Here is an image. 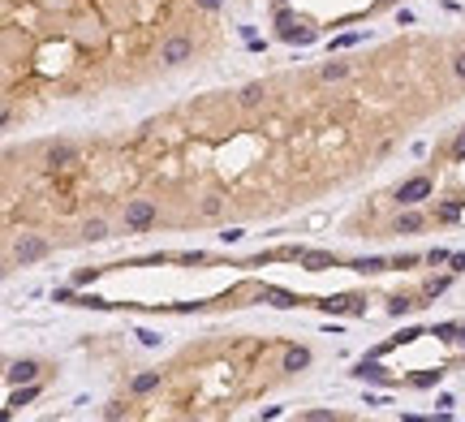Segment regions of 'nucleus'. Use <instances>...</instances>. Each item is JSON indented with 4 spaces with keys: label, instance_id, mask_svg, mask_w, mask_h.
Masks as SVG:
<instances>
[{
    "label": "nucleus",
    "instance_id": "1",
    "mask_svg": "<svg viewBox=\"0 0 465 422\" xmlns=\"http://www.w3.org/2000/svg\"><path fill=\"white\" fill-rule=\"evenodd\" d=\"M47 255H52V241L39 237V233H22V237L13 241V263H17V267H31V263L47 259Z\"/></svg>",
    "mask_w": 465,
    "mask_h": 422
},
{
    "label": "nucleus",
    "instance_id": "2",
    "mask_svg": "<svg viewBox=\"0 0 465 422\" xmlns=\"http://www.w3.org/2000/svg\"><path fill=\"white\" fill-rule=\"evenodd\" d=\"M121 225H125V233H147L155 225V203L151 198H129L121 211Z\"/></svg>",
    "mask_w": 465,
    "mask_h": 422
},
{
    "label": "nucleus",
    "instance_id": "3",
    "mask_svg": "<svg viewBox=\"0 0 465 422\" xmlns=\"http://www.w3.org/2000/svg\"><path fill=\"white\" fill-rule=\"evenodd\" d=\"M431 177H427V172H418V177H409V181H401L397 186V203L401 207H418V203H427V198H431Z\"/></svg>",
    "mask_w": 465,
    "mask_h": 422
},
{
    "label": "nucleus",
    "instance_id": "4",
    "mask_svg": "<svg viewBox=\"0 0 465 422\" xmlns=\"http://www.w3.org/2000/svg\"><path fill=\"white\" fill-rule=\"evenodd\" d=\"M190 56H194V39H186V35H172V39H164V47H160V61H164L168 69L186 65Z\"/></svg>",
    "mask_w": 465,
    "mask_h": 422
},
{
    "label": "nucleus",
    "instance_id": "5",
    "mask_svg": "<svg viewBox=\"0 0 465 422\" xmlns=\"http://www.w3.org/2000/svg\"><path fill=\"white\" fill-rule=\"evenodd\" d=\"M39 379V362L35 358H17V362H9V370H5V384H35Z\"/></svg>",
    "mask_w": 465,
    "mask_h": 422
},
{
    "label": "nucleus",
    "instance_id": "6",
    "mask_svg": "<svg viewBox=\"0 0 465 422\" xmlns=\"http://www.w3.org/2000/svg\"><path fill=\"white\" fill-rule=\"evenodd\" d=\"M43 160H47V168H69V164L78 160V146H73V142H52Z\"/></svg>",
    "mask_w": 465,
    "mask_h": 422
},
{
    "label": "nucleus",
    "instance_id": "7",
    "mask_svg": "<svg viewBox=\"0 0 465 422\" xmlns=\"http://www.w3.org/2000/svg\"><path fill=\"white\" fill-rule=\"evenodd\" d=\"M427 225V216L422 211H413V207H405L401 216H397V225H392V233H418Z\"/></svg>",
    "mask_w": 465,
    "mask_h": 422
},
{
    "label": "nucleus",
    "instance_id": "8",
    "mask_svg": "<svg viewBox=\"0 0 465 422\" xmlns=\"http://www.w3.org/2000/svg\"><path fill=\"white\" fill-rule=\"evenodd\" d=\"M35 396H39V384H17V388L9 392V414H17L22 405H31Z\"/></svg>",
    "mask_w": 465,
    "mask_h": 422
},
{
    "label": "nucleus",
    "instance_id": "9",
    "mask_svg": "<svg viewBox=\"0 0 465 422\" xmlns=\"http://www.w3.org/2000/svg\"><path fill=\"white\" fill-rule=\"evenodd\" d=\"M319 78H323V82H341V78H349V61H327V65H319Z\"/></svg>",
    "mask_w": 465,
    "mask_h": 422
},
{
    "label": "nucleus",
    "instance_id": "10",
    "mask_svg": "<svg viewBox=\"0 0 465 422\" xmlns=\"http://www.w3.org/2000/svg\"><path fill=\"white\" fill-rule=\"evenodd\" d=\"M310 366V349H302V345H293L289 354H284V370H306Z\"/></svg>",
    "mask_w": 465,
    "mask_h": 422
},
{
    "label": "nucleus",
    "instance_id": "11",
    "mask_svg": "<svg viewBox=\"0 0 465 422\" xmlns=\"http://www.w3.org/2000/svg\"><path fill=\"white\" fill-rule=\"evenodd\" d=\"M151 388H160V370H147V375H138L134 384H129V392H134V396H147Z\"/></svg>",
    "mask_w": 465,
    "mask_h": 422
},
{
    "label": "nucleus",
    "instance_id": "12",
    "mask_svg": "<svg viewBox=\"0 0 465 422\" xmlns=\"http://www.w3.org/2000/svg\"><path fill=\"white\" fill-rule=\"evenodd\" d=\"M349 267H353V271H362V276H375V271H388L392 263H388V259H353Z\"/></svg>",
    "mask_w": 465,
    "mask_h": 422
},
{
    "label": "nucleus",
    "instance_id": "13",
    "mask_svg": "<svg viewBox=\"0 0 465 422\" xmlns=\"http://www.w3.org/2000/svg\"><path fill=\"white\" fill-rule=\"evenodd\" d=\"M353 375H357V379H388V370H383L379 362H367V358H362V362L353 366Z\"/></svg>",
    "mask_w": 465,
    "mask_h": 422
},
{
    "label": "nucleus",
    "instance_id": "14",
    "mask_svg": "<svg viewBox=\"0 0 465 422\" xmlns=\"http://www.w3.org/2000/svg\"><path fill=\"white\" fill-rule=\"evenodd\" d=\"M82 237H87V241H103V237H108V225H103V220H87Z\"/></svg>",
    "mask_w": 465,
    "mask_h": 422
},
{
    "label": "nucleus",
    "instance_id": "15",
    "mask_svg": "<svg viewBox=\"0 0 465 422\" xmlns=\"http://www.w3.org/2000/svg\"><path fill=\"white\" fill-rule=\"evenodd\" d=\"M302 263H306V271H323V267H332V255H302Z\"/></svg>",
    "mask_w": 465,
    "mask_h": 422
},
{
    "label": "nucleus",
    "instance_id": "16",
    "mask_svg": "<svg viewBox=\"0 0 465 422\" xmlns=\"http://www.w3.org/2000/svg\"><path fill=\"white\" fill-rule=\"evenodd\" d=\"M258 99H263V86H258V82L242 86V104H246V108H254V104H258Z\"/></svg>",
    "mask_w": 465,
    "mask_h": 422
},
{
    "label": "nucleus",
    "instance_id": "17",
    "mask_svg": "<svg viewBox=\"0 0 465 422\" xmlns=\"http://www.w3.org/2000/svg\"><path fill=\"white\" fill-rule=\"evenodd\" d=\"M409 310H413V302H409V297H397V302L388 306V315H397V319H401V315H409Z\"/></svg>",
    "mask_w": 465,
    "mask_h": 422
},
{
    "label": "nucleus",
    "instance_id": "18",
    "mask_svg": "<svg viewBox=\"0 0 465 422\" xmlns=\"http://www.w3.org/2000/svg\"><path fill=\"white\" fill-rule=\"evenodd\" d=\"M439 216H444V220H461L465 207H461V203H444V207H439Z\"/></svg>",
    "mask_w": 465,
    "mask_h": 422
},
{
    "label": "nucleus",
    "instance_id": "19",
    "mask_svg": "<svg viewBox=\"0 0 465 422\" xmlns=\"http://www.w3.org/2000/svg\"><path fill=\"white\" fill-rule=\"evenodd\" d=\"M99 276V267H82V271H78V276H73V285H91Z\"/></svg>",
    "mask_w": 465,
    "mask_h": 422
},
{
    "label": "nucleus",
    "instance_id": "20",
    "mask_svg": "<svg viewBox=\"0 0 465 422\" xmlns=\"http://www.w3.org/2000/svg\"><path fill=\"white\" fill-rule=\"evenodd\" d=\"M332 418H336L332 409H310V414H306V422H332Z\"/></svg>",
    "mask_w": 465,
    "mask_h": 422
},
{
    "label": "nucleus",
    "instance_id": "21",
    "mask_svg": "<svg viewBox=\"0 0 465 422\" xmlns=\"http://www.w3.org/2000/svg\"><path fill=\"white\" fill-rule=\"evenodd\" d=\"M272 297V306H293L297 302V297H289V293H267Z\"/></svg>",
    "mask_w": 465,
    "mask_h": 422
},
{
    "label": "nucleus",
    "instance_id": "22",
    "mask_svg": "<svg viewBox=\"0 0 465 422\" xmlns=\"http://www.w3.org/2000/svg\"><path fill=\"white\" fill-rule=\"evenodd\" d=\"M452 73H457V78L465 82V52H457V56H452Z\"/></svg>",
    "mask_w": 465,
    "mask_h": 422
},
{
    "label": "nucleus",
    "instance_id": "23",
    "mask_svg": "<svg viewBox=\"0 0 465 422\" xmlns=\"http://www.w3.org/2000/svg\"><path fill=\"white\" fill-rule=\"evenodd\" d=\"M452 156H457V160H465V130H461V134H457V142H452Z\"/></svg>",
    "mask_w": 465,
    "mask_h": 422
},
{
    "label": "nucleus",
    "instance_id": "24",
    "mask_svg": "<svg viewBox=\"0 0 465 422\" xmlns=\"http://www.w3.org/2000/svg\"><path fill=\"white\" fill-rule=\"evenodd\" d=\"M202 216H220V198H207V203H202Z\"/></svg>",
    "mask_w": 465,
    "mask_h": 422
},
{
    "label": "nucleus",
    "instance_id": "25",
    "mask_svg": "<svg viewBox=\"0 0 465 422\" xmlns=\"http://www.w3.org/2000/svg\"><path fill=\"white\" fill-rule=\"evenodd\" d=\"M198 5H202V9H220V0H198Z\"/></svg>",
    "mask_w": 465,
    "mask_h": 422
}]
</instances>
